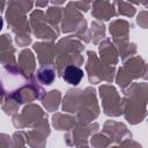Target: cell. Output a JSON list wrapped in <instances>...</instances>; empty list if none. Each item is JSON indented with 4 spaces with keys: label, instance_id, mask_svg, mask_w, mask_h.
<instances>
[{
    "label": "cell",
    "instance_id": "1",
    "mask_svg": "<svg viewBox=\"0 0 148 148\" xmlns=\"http://www.w3.org/2000/svg\"><path fill=\"white\" fill-rule=\"evenodd\" d=\"M83 71L74 65H69L65 68L64 73H62V79L65 82H67L68 84L72 86H76L81 82V80L83 79Z\"/></svg>",
    "mask_w": 148,
    "mask_h": 148
},
{
    "label": "cell",
    "instance_id": "3",
    "mask_svg": "<svg viewBox=\"0 0 148 148\" xmlns=\"http://www.w3.org/2000/svg\"><path fill=\"white\" fill-rule=\"evenodd\" d=\"M2 27H3V20H2V17H1V15H0V31H1Z\"/></svg>",
    "mask_w": 148,
    "mask_h": 148
},
{
    "label": "cell",
    "instance_id": "2",
    "mask_svg": "<svg viewBox=\"0 0 148 148\" xmlns=\"http://www.w3.org/2000/svg\"><path fill=\"white\" fill-rule=\"evenodd\" d=\"M37 79L42 84H51L56 79V71L52 66H43L37 72Z\"/></svg>",
    "mask_w": 148,
    "mask_h": 148
}]
</instances>
